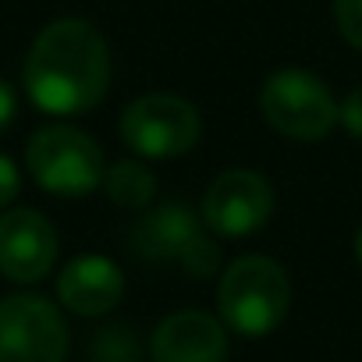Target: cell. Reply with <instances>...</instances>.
Returning <instances> with one entry per match:
<instances>
[{"mask_svg":"<svg viewBox=\"0 0 362 362\" xmlns=\"http://www.w3.org/2000/svg\"><path fill=\"white\" fill-rule=\"evenodd\" d=\"M22 82L43 114H89L110 86V47L93 22L57 18L29 47Z\"/></svg>","mask_w":362,"mask_h":362,"instance_id":"1","label":"cell"},{"mask_svg":"<svg viewBox=\"0 0 362 362\" xmlns=\"http://www.w3.org/2000/svg\"><path fill=\"white\" fill-rule=\"evenodd\" d=\"M291 305V281L270 256L235 259L217 288L221 320L242 337H263L281 327Z\"/></svg>","mask_w":362,"mask_h":362,"instance_id":"2","label":"cell"},{"mask_svg":"<svg viewBox=\"0 0 362 362\" xmlns=\"http://www.w3.org/2000/svg\"><path fill=\"white\" fill-rule=\"evenodd\" d=\"M25 167L43 192L64 196V199L89 196L93 189L103 185V174H107L100 146L71 124L40 128L29 139Z\"/></svg>","mask_w":362,"mask_h":362,"instance_id":"3","label":"cell"},{"mask_svg":"<svg viewBox=\"0 0 362 362\" xmlns=\"http://www.w3.org/2000/svg\"><path fill=\"white\" fill-rule=\"evenodd\" d=\"M259 110L274 132L295 142H320L337 124V100L313 71L302 68L274 71L263 82Z\"/></svg>","mask_w":362,"mask_h":362,"instance_id":"4","label":"cell"},{"mask_svg":"<svg viewBox=\"0 0 362 362\" xmlns=\"http://www.w3.org/2000/svg\"><path fill=\"white\" fill-rule=\"evenodd\" d=\"M203 135L199 110L174 93H146L121 114V139L153 160H170L189 153Z\"/></svg>","mask_w":362,"mask_h":362,"instance_id":"5","label":"cell"},{"mask_svg":"<svg viewBox=\"0 0 362 362\" xmlns=\"http://www.w3.org/2000/svg\"><path fill=\"white\" fill-rule=\"evenodd\" d=\"M68 323L43 295L0 298V362H64Z\"/></svg>","mask_w":362,"mask_h":362,"instance_id":"6","label":"cell"},{"mask_svg":"<svg viewBox=\"0 0 362 362\" xmlns=\"http://www.w3.org/2000/svg\"><path fill=\"white\" fill-rule=\"evenodd\" d=\"M274 214V189L256 170H224L203 196V221L214 235L245 238L256 235Z\"/></svg>","mask_w":362,"mask_h":362,"instance_id":"7","label":"cell"},{"mask_svg":"<svg viewBox=\"0 0 362 362\" xmlns=\"http://www.w3.org/2000/svg\"><path fill=\"white\" fill-rule=\"evenodd\" d=\"M57 263V231L40 210H8L0 217V274L15 284L43 281Z\"/></svg>","mask_w":362,"mask_h":362,"instance_id":"8","label":"cell"},{"mask_svg":"<svg viewBox=\"0 0 362 362\" xmlns=\"http://www.w3.org/2000/svg\"><path fill=\"white\" fill-rule=\"evenodd\" d=\"M153 362H224L228 330L217 316L199 309H177L149 337Z\"/></svg>","mask_w":362,"mask_h":362,"instance_id":"9","label":"cell"},{"mask_svg":"<svg viewBox=\"0 0 362 362\" xmlns=\"http://www.w3.org/2000/svg\"><path fill=\"white\" fill-rule=\"evenodd\" d=\"M124 295V274L107 256H75L57 277V298L75 316H103Z\"/></svg>","mask_w":362,"mask_h":362,"instance_id":"10","label":"cell"},{"mask_svg":"<svg viewBox=\"0 0 362 362\" xmlns=\"http://www.w3.org/2000/svg\"><path fill=\"white\" fill-rule=\"evenodd\" d=\"M199 221L189 206L181 203H163L156 210H149L128 235L132 249L146 259V263H177V256L185 252V245L199 235Z\"/></svg>","mask_w":362,"mask_h":362,"instance_id":"11","label":"cell"},{"mask_svg":"<svg viewBox=\"0 0 362 362\" xmlns=\"http://www.w3.org/2000/svg\"><path fill=\"white\" fill-rule=\"evenodd\" d=\"M103 189H107L110 203H117L124 210H142L156 196V174L139 160H117L103 174Z\"/></svg>","mask_w":362,"mask_h":362,"instance_id":"12","label":"cell"},{"mask_svg":"<svg viewBox=\"0 0 362 362\" xmlns=\"http://www.w3.org/2000/svg\"><path fill=\"white\" fill-rule=\"evenodd\" d=\"M89 362H139V337L128 327H107L93 337Z\"/></svg>","mask_w":362,"mask_h":362,"instance_id":"13","label":"cell"},{"mask_svg":"<svg viewBox=\"0 0 362 362\" xmlns=\"http://www.w3.org/2000/svg\"><path fill=\"white\" fill-rule=\"evenodd\" d=\"M177 267L185 270V274H192V277H214L217 267H221V249H217V242H214L206 231H199V235L185 245V252L177 256Z\"/></svg>","mask_w":362,"mask_h":362,"instance_id":"14","label":"cell"},{"mask_svg":"<svg viewBox=\"0 0 362 362\" xmlns=\"http://www.w3.org/2000/svg\"><path fill=\"white\" fill-rule=\"evenodd\" d=\"M334 22L348 47L362 50V0H334Z\"/></svg>","mask_w":362,"mask_h":362,"instance_id":"15","label":"cell"},{"mask_svg":"<svg viewBox=\"0 0 362 362\" xmlns=\"http://www.w3.org/2000/svg\"><path fill=\"white\" fill-rule=\"evenodd\" d=\"M337 121H341L355 139H362V86H355V89L337 103Z\"/></svg>","mask_w":362,"mask_h":362,"instance_id":"16","label":"cell"},{"mask_svg":"<svg viewBox=\"0 0 362 362\" xmlns=\"http://www.w3.org/2000/svg\"><path fill=\"white\" fill-rule=\"evenodd\" d=\"M18 189H22V177H18V167H15V160L0 153V210H8V206L15 203Z\"/></svg>","mask_w":362,"mask_h":362,"instance_id":"17","label":"cell"},{"mask_svg":"<svg viewBox=\"0 0 362 362\" xmlns=\"http://www.w3.org/2000/svg\"><path fill=\"white\" fill-rule=\"evenodd\" d=\"M15 110H18V100H15V89L0 78V132H4L11 121H15Z\"/></svg>","mask_w":362,"mask_h":362,"instance_id":"18","label":"cell"},{"mask_svg":"<svg viewBox=\"0 0 362 362\" xmlns=\"http://www.w3.org/2000/svg\"><path fill=\"white\" fill-rule=\"evenodd\" d=\"M355 259H358V267H362V228H358V235H355Z\"/></svg>","mask_w":362,"mask_h":362,"instance_id":"19","label":"cell"}]
</instances>
